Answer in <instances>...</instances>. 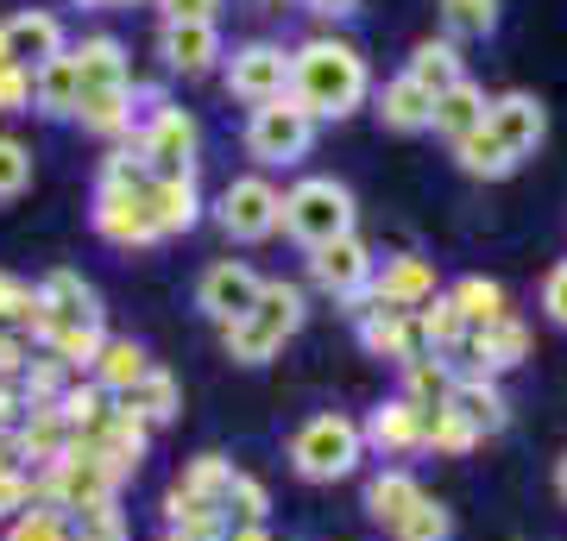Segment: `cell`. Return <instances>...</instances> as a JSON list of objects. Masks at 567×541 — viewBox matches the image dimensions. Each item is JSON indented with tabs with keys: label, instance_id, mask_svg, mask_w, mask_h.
I'll return each instance as SVG.
<instances>
[{
	"label": "cell",
	"instance_id": "cell-1",
	"mask_svg": "<svg viewBox=\"0 0 567 541\" xmlns=\"http://www.w3.org/2000/svg\"><path fill=\"white\" fill-rule=\"evenodd\" d=\"M290 95L303 101L316 121H347L360 114L365 95H372V70H365L360 44L334 39V32H316L290 51Z\"/></svg>",
	"mask_w": 567,
	"mask_h": 541
},
{
	"label": "cell",
	"instance_id": "cell-2",
	"mask_svg": "<svg viewBox=\"0 0 567 541\" xmlns=\"http://www.w3.org/2000/svg\"><path fill=\"white\" fill-rule=\"evenodd\" d=\"M303 315H309L303 283H284V278L265 283L259 302H252L240 321H227V327H221V353L234 365H271L284 353V341H297Z\"/></svg>",
	"mask_w": 567,
	"mask_h": 541
},
{
	"label": "cell",
	"instance_id": "cell-3",
	"mask_svg": "<svg viewBox=\"0 0 567 541\" xmlns=\"http://www.w3.org/2000/svg\"><path fill=\"white\" fill-rule=\"evenodd\" d=\"M365 460V428L341 409H322L309 416L297 435H290V472L309 485H334V479H353Z\"/></svg>",
	"mask_w": 567,
	"mask_h": 541
},
{
	"label": "cell",
	"instance_id": "cell-4",
	"mask_svg": "<svg viewBox=\"0 0 567 541\" xmlns=\"http://www.w3.org/2000/svg\"><path fill=\"white\" fill-rule=\"evenodd\" d=\"M353 221H360V208H353V189H347V183H334V177H297L290 189H284V233L303 246V252L347 240Z\"/></svg>",
	"mask_w": 567,
	"mask_h": 541
},
{
	"label": "cell",
	"instance_id": "cell-5",
	"mask_svg": "<svg viewBox=\"0 0 567 541\" xmlns=\"http://www.w3.org/2000/svg\"><path fill=\"white\" fill-rule=\"evenodd\" d=\"M316 133H322V121L297 95H284V101H265V107L246 114L240 145L259 170H290V164H303L316 152Z\"/></svg>",
	"mask_w": 567,
	"mask_h": 541
},
{
	"label": "cell",
	"instance_id": "cell-6",
	"mask_svg": "<svg viewBox=\"0 0 567 541\" xmlns=\"http://www.w3.org/2000/svg\"><path fill=\"white\" fill-rule=\"evenodd\" d=\"M208 221L221 227L234 246H265L271 233H284V189L265 170L227 177L221 196L208 201Z\"/></svg>",
	"mask_w": 567,
	"mask_h": 541
},
{
	"label": "cell",
	"instance_id": "cell-7",
	"mask_svg": "<svg viewBox=\"0 0 567 541\" xmlns=\"http://www.w3.org/2000/svg\"><path fill=\"white\" fill-rule=\"evenodd\" d=\"M39 479V503H51V510H63V517H76V510H95V503H114L121 498V472L95 454V447H70L58 466H44V472H32Z\"/></svg>",
	"mask_w": 567,
	"mask_h": 541
},
{
	"label": "cell",
	"instance_id": "cell-8",
	"mask_svg": "<svg viewBox=\"0 0 567 541\" xmlns=\"http://www.w3.org/2000/svg\"><path fill=\"white\" fill-rule=\"evenodd\" d=\"M221 89L246 107H265V101L290 95V51L278 39H246L221 58Z\"/></svg>",
	"mask_w": 567,
	"mask_h": 541
},
{
	"label": "cell",
	"instance_id": "cell-9",
	"mask_svg": "<svg viewBox=\"0 0 567 541\" xmlns=\"http://www.w3.org/2000/svg\"><path fill=\"white\" fill-rule=\"evenodd\" d=\"M372 271H379V259H372V246H365L360 233H347V240L309 252V283H316L322 296L347 302V315H360L365 302H372Z\"/></svg>",
	"mask_w": 567,
	"mask_h": 541
},
{
	"label": "cell",
	"instance_id": "cell-10",
	"mask_svg": "<svg viewBox=\"0 0 567 541\" xmlns=\"http://www.w3.org/2000/svg\"><path fill=\"white\" fill-rule=\"evenodd\" d=\"M89 221L102 233L107 246H121V252H145V246H158V221H152V201L145 189H102L95 183V201H89Z\"/></svg>",
	"mask_w": 567,
	"mask_h": 541
},
{
	"label": "cell",
	"instance_id": "cell-11",
	"mask_svg": "<svg viewBox=\"0 0 567 541\" xmlns=\"http://www.w3.org/2000/svg\"><path fill=\"white\" fill-rule=\"evenodd\" d=\"M221 58H227V44L215 20H158V63L171 76H183V82L215 76Z\"/></svg>",
	"mask_w": 567,
	"mask_h": 541
},
{
	"label": "cell",
	"instance_id": "cell-12",
	"mask_svg": "<svg viewBox=\"0 0 567 541\" xmlns=\"http://www.w3.org/2000/svg\"><path fill=\"white\" fill-rule=\"evenodd\" d=\"M140 152L152 158V177H183V170H196V158H203V121L171 101L158 121L140 133Z\"/></svg>",
	"mask_w": 567,
	"mask_h": 541
},
{
	"label": "cell",
	"instance_id": "cell-13",
	"mask_svg": "<svg viewBox=\"0 0 567 541\" xmlns=\"http://www.w3.org/2000/svg\"><path fill=\"white\" fill-rule=\"evenodd\" d=\"M259 290H265V278L246 259H215L203 278H196V309H203L215 327H227V321H240L246 309L259 302Z\"/></svg>",
	"mask_w": 567,
	"mask_h": 541
},
{
	"label": "cell",
	"instance_id": "cell-14",
	"mask_svg": "<svg viewBox=\"0 0 567 541\" xmlns=\"http://www.w3.org/2000/svg\"><path fill=\"white\" fill-rule=\"evenodd\" d=\"M435 296H442V278H435V259H423V252H391L372 271V302L379 309H410L416 315Z\"/></svg>",
	"mask_w": 567,
	"mask_h": 541
},
{
	"label": "cell",
	"instance_id": "cell-15",
	"mask_svg": "<svg viewBox=\"0 0 567 541\" xmlns=\"http://www.w3.org/2000/svg\"><path fill=\"white\" fill-rule=\"evenodd\" d=\"M70 321H102V296H95V283L58 264V271H44L39 283V321H32V341H44L51 327H70Z\"/></svg>",
	"mask_w": 567,
	"mask_h": 541
},
{
	"label": "cell",
	"instance_id": "cell-16",
	"mask_svg": "<svg viewBox=\"0 0 567 541\" xmlns=\"http://www.w3.org/2000/svg\"><path fill=\"white\" fill-rule=\"evenodd\" d=\"M353 334H360L365 360L410 365V360H423V353H429L423 334H416V315H410V309H379V302H365L360 315H353Z\"/></svg>",
	"mask_w": 567,
	"mask_h": 541
},
{
	"label": "cell",
	"instance_id": "cell-17",
	"mask_svg": "<svg viewBox=\"0 0 567 541\" xmlns=\"http://www.w3.org/2000/svg\"><path fill=\"white\" fill-rule=\"evenodd\" d=\"M486 126L505 139V152H517V158H536L548 139V107L529 89H505V95H492L486 107Z\"/></svg>",
	"mask_w": 567,
	"mask_h": 541
},
{
	"label": "cell",
	"instance_id": "cell-18",
	"mask_svg": "<svg viewBox=\"0 0 567 541\" xmlns=\"http://www.w3.org/2000/svg\"><path fill=\"white\" fill-rule=\"evenodd\" d=\"M466 372H486V378H505V372H517V365L529 360V327L517 315L505 321H486V327H473L461 346Z\"/></svg>",
	"mask_w": 567,
	"mask_h": 541
},
{
	"label": "cell",
	"instance_id": "cell-19",
	"mask_svg": "<svg viewBox=\"0 0 567 541\" xmlns=\"http://www.w3.org/2000/svg\"><path fill=\"white\" fill-rule=\"evenodd\" d=\"M360 428H365V447H379V454H423L429 409H423V403H410L404 391H398V397H385L372 416L360 422Z\"/></svg>",
	"mask_w": 567,
	"mask_h": 541
},
{
	"label": "cell",
	"instance_id": "cell-20",
	"mask_svg": "<svg viewBox=\"0 0 567 541\" xmlns=\"http://www.w3.org/2000/svg\"><path fill=\"white\" fill-rule=\"evenodd\" d=\"M152 435H158V428H152L133 403H114V416L102 422V435H95V441H82V447H95L121 479H133V472L145 466V454H152Z\"/></svg>",
	"mask_w": 567,
	"mask_h": 541
},
{
	"label": "cell",
	"instance_id": "cell-21",
	"mask_svg": "<svg viewBox=\"0 0 567 541\" xmlns=\"http://www.w3.org/2000/svg\"><path fill=\"white\" fill-rule=\"evenodd\" d=\"M145 201H152V221H158L164 240H177V233H189V227H203V215H208L203 177H196V170H183V177H152Z\"/></svg>",
	"mask_w": 567,
	"mask_h": 541
},
{
	"label": "cell",
	"instance_id": "cell-22",
	"mask_svg": "<svg viewBox=\"0 0 567 541\" xmlns=\"http://www.w3.org/2000/svg\"><path fill=\"white\" fill-rule=\"evenodd\" d=\"M70 39H63V20L58 13H44V7H20L13 20H7V58L25 63V70H44L51 58H63Z\"/></svg>",
	"mask_w": 567,
	"mask_h": 541
},
{
	"label": "cell",
	"instance_id": "cell-23",
	"mask_svg": "<svg viewBox=\"0 0 567 541\" xmlns=\"http://www.w3.org/2000/svg\"><path fill=\"white\" fill-rule=\"evenodd\" d=\"M13 447H20L25 472H44V466H58L63 454L76 447V435H70V422H63L58 403H51V409H25V422L13 428Z\"/></svg>",
	"mask_w": 567,
	"mask_h": 541
},
{
	"label": "cell",
	"instance_id": "cell-24",
	"mask_svg": "<svg viewBox=\"0 0 567 541\" xmlns=\"http://www.w3.org/2000/svg\"><path fill=\"white\" fill-rule=\"evenodd\" d=\"M447 403H454V409H461V416L473 422L480 435H498V428L511 422V397H505V384L486 378V372H466V365L454 372V391H447Z\"/></svg>",
	"mask_w": 567,
	"mask_h": 541
},
{
	"label": "cell",
	"instance_id": "cell-25",
	"mask_svg": "<svg viewBox=\"0 0 567 541\" xmlns=\"http://www.w3.org/2000/svg\"><path fill=\"white\" fill-rule=\"evenodd\" d=\"M32 107L44 121H76L82 107V70H76V51L51 58L44 70H32Z\"/></svg>",
	"mask_w": 567,
	"mask_h": 541
},
{
	"label": "cell",
	"instance_id": "cell-26",
	"mask_svg": "<svg viewBox=\"0 0 567 541\" xmlns=\"http://www.w3.org/2000/svg\"><path fill=\"white\" fill-rule=\"evenodd\" d=\"M145 372H152V353H145L133 334H107V346L95 353V365H89V378L102 384L107 397H133Z\"/></svg>",
	"mask_w": 567,
	"mask_h": 541
},
{
	"label": "cell",
	"instance_id": "cell-27",
	"mask_svg": "<svg viewBox=\"0 0 567 541\" xmlns=\"http://www.w3.org/2000/svg\"><path fill=\"white\" fill-rule=\"evenodd\" d=\"M423 498H429L423 479L404 472V466H385V472H372V479H365V517L379 522L385 535H391V522L404 517V510H416Z\"/></svg>",
	"mask_w": 567,
	"mask_h": 541
},
{
	"label": "cell",
	"instance_id": "cell-28",
	"mask_svg": "<svg viewBox=\"0 0 567 541\" xmlns=\"http://www.w3.org/2000/svg\"><path fill=\"white\" fill-rule=\"evenodd\" d=\"M76 126L95 133V139H133V82L126 89H82V107H76Z\"/></svg>",
	"mask_w": 567,
	"mask_h": 541
},
{
	"label": "cell",
	"instance_id": "cell-29",
	"mask_svg": "<svg viewBox=\"0 0 567 541\" xmlns=\"http://www.w3.org/2000/svg\"><path fill=\"white\" fill-rule=\"evenodd\" d=\"M372 114L385 121V133H429V126H435V95L416 89L410 76H391L385 89H379V107H372Z\"/></svg>",
	"mask_w": 567,
	"mask_h": 541
},
{
	"label": "cell",
	"instance_id": "cell-30",
	"mask_svg": "<svg viewBox=\"0 0 567 541\" xmlns=\"http://www.w3.org/2000/svg\"><path fill=\"white\" fill-rule=\"evenodd\" d=\"M486 107H492V95L466 76V82H454L447 95H435V126H429V133H442L447 145H461L466 133H480V126H486Z\"/></svg>",
	"mask_w": 567,
	"mask_h": 541
},
{
	"label": "cell",
	"instance_id": "cell-31",
	"mask_svg": "<svg viewBox=\"0 0 567 541\" xmlns=\"http://www.w3.org/2000/svg\"><path fill=\"white\" fill-rule=\"evenodd\" d=\"M164 529L183 535V541H227L234 535V517H227L221 503H196L171 485V491H164Z\"/></svg>",
	"mask_w": 567,
	"mask_h": 541
},
{
	"label": "cell",
	"instance_id": "cell-32",
	"mask_svg": "<svg viewBox=\"0 0 567 541\" xmlns=\"http://www.w3.org/2000/svg\"><path fill=\"white\" fill-rule=\"evenodd\" d=\"M76 51V70H82V89H126L133 82V63H126V44L114 32H89Z\"/></svg>",
	"mask_w": 567,
	"mask_h": 541
},
{
	"label": "cell",
	"instance_id": "cell-33",
	"mask_svg": "<svg viewBox=\"0 0 567 541\" xmlns=\"http://www.w3.org/2000/svg\"><path fill=\"white\" fill-rule=\"evenodd\" d=\"M404 76L416 82V89H429V95H447L454 82H466V58L454 39H423L416 51H410Z\"/></svg>",
	"mask_w": 567,
	"mask_h": 541
},
{
	"label": "cell",
	"instance_id": "cell-34",
	"mask_svg": "<svg viewBox=\"0 0 567 541\" xmlns=\"http://www.w3.org/2000/svg\"><path fill=\"white\" fill-rule=\"evenodd\" d=\"M58 416L70 422V435H76V441H95V435H102V422L114 416V397H107L95 378H70V391L58 397Z\"/></svg>",
	"mask_w": 567,
	"mask_h": 541
},
{
	"label": "cell",
	"instance_id": "cell-35",
	"mask_svg": "<svg viewBox=\"0 0 567 541\" xmlns=\"http://www.w3.org/2000/svg\"><path fill=\"white\" fill-rule=\"evenodd\" d=\"M416 334H423L429 353H442V360H461V346H466V334H473V327H466V315L454 309V296L442 290L435 302H423V309H416Z\"/></svg>",
	"mask_w": 567,
	"mask_h": 541
},
{
	"label": "cell",
	"instance_id": "cell-36",
	"mask_svg": "<svg viewBox=\"0 0 567 541\" xmlns=\"http://www.w3.org/2000/svg\"><path fill=\"white\" fill-rule=\"evenodd\" d=\"M454 164H461L466 177H486V183H505L511 170H517V152H505V139L492 133V126H480V133H466L461 145H454Z\"/></svg>",
	"mask_w": 567,
	"mask_h": 541
},
{
	"label": "cell",
	"instance_id": "cell-37",
	"mask_svg": "<svg viewBox=\"0 0 567 541\" xmlns=\"http://www.w3.org/2000/svg\"><path fill=\"white\" fill-rule=\"evenodd\" d=\"M447 296H454V309L466 315V327H486V321H505L511 315V290L498 278H480V271H473V278H461Z\"/></svg>",
	"mask_w": 567,
	"mask_h": 541
},
{
	"label": "cell",
	"instance_id": "cell-38",
	"mask_svg": "<svg viewBox=\"0 0 567 541\" xmlns=\"http://www.w3.org/2000/svg\"><path fill=\"white\" fill-rule=\"evenodd\" d=\"M39 346L51 353V360H63L70 372H89V365H95V353L107 346V327H102V321H70V327H51Z\"/></svg>",
	"mask_w": 567,
	"mask_h": 541
},
{
	"label": "cell",
	"instance_id": "cell-39",
	"mask_svg": "<svg viewBox=\"0 0 567 541\" xmlns=\"http://www.w3.org/2000/svg\"><path fill=\"white\" fill-rule=\"evenodd\" d=\"M234 472H240V466L227 460V454H196V460L177 472V491L183 498H196V503H221L227 510V485H234Z\"/></svg>",
	"mask_w": 567,
	"mask_h": 541
},
{
	"label": "cell",
	"instance_id": "cell-40",
	"mask_svg": "<svg viewBox=\"0 0 567 541\" xmlns=\"http://www.w3.org/2000/svg\"><path fill=\"white\" fill-rule=\"evenodd\" d=\"M398 372H404V397H410V403H423V409H442L447 391H454V372H461V365L442 360V353H423V360L398 365Z\"/></svg>",
	"mask_w": 567,
	"mask_h": 541
},
{
	"label": "cell",
	"instance_id": "cell-41",
	"mask_svg": "<svg viewBox=\"0 0 567 541\" xmlns=\"http://www.w3.org/2000/svg\"><path fill=\"white\" fill-rule=\"evenodd\" d=\"M114 403H133V409L152 422V428H164V422H177V416H183V384L171 378L164 365H152V372L140 378V391H133V397H114Z\"/></svg>",
	"mask_w": 567,
	"mask_h": 541
},
{
	"label": "cell",
	"instance_id": "cell-42",
	"mask_svg": "<svg viewBox=\"0 0 567 541\" xmlns=\"http://www.w3.org/2000/svg\"><path fill=\"white\" fill-rule=\"evenodd\" d=\"M486 441L473 422L454 409V403H442V409H429V441H423V454H442V460H466L473 447Z\"/></svg>",
	"mask_w": 567,
	"mask_h": 541
},
{
	"label": "cell",
	"instance_id": "cell-43",
	"mask_svg": "<svg viewBox=\"0 0 567 541\" xmlns=\"http://www.w3.org/2000/svg\"><path fill=\"white\" fill-rule=\"evenodd\" d=\"M70 378H76V372H70L63 360L39 353V360H32V365L20 372V397H25V409H51V403H58L63 391H70Z\"/></svg>",
	"mask_w": 567,
	"mask_h": 541
},
{
	"label": "cell",
	"instance_id": "cell-44",
	"mask_svg": "<svg viewBox=\"0 0 567 541\" xmlns=\"http://www.w3.org/2000/svg\"><path fill=\"white\" fill-rule=\"evenodd\" d=\"M95 183H102V189H152V158L140 152V139L114 145L102 158V170H95Z\"/></svg>",
	"mask_w": 567,
	"mask_h": 541
},
{
	"label": "cell",
	"instance_id": "cell-45",
	"mask_svg": "<svg viewBox=\"0 0 567 541\" xmlns=\"http://www.w3.org/2000/svg\"><path fill=\"white\" fill-rule=\"evenodd\" d=\"M442 25L447 39H492L498 32V0H442Z\"/></svg>",
	"mask_w": 567,
	"mask_h": 541
},
{
	"label": "cell",
	"instance_id": "cell-46",
	"mask_svg": "<svg viewBox=\"0 0 567 541\" xmlns=\"http://www.w3.org/2000/svg\"><path fill=\"white\" fill-rule=\"evenodd\" d=\"M70 541H133V522H126L121 498L95 503V510H76L70 517Z\"/></svg>",
	"mask_w": 567,
	"mask_h": 541
},
{
	"label": "cell",
	"instance_id": "cell-47",
	"mask_svg": "<svg viewBox=\"0 0 567 541\" xmlns=\"http://www.w3.org/2000/svg\"><path fill=\"white\" fill-rule=\"evenodd\" d=\"M447 535H454V517L435 498H423L416 510H404V517L391 522V541H447Z\"/></svg>",
	"mask_w": 567,
	"mask_h": 541
},
{
	"label": "cell",
	"instance_id": "cell-48",
	"mask_svg": "<svg viewBox=\"0 0 567 541\" xmlns=\"http://www.w3.org/2000/svg\"><path fill=\"white\" fill-rule=\"evenodd\" d=\"M0 541H70V517L51 510V503H32L25 517H13L0 529Z\"/></svg>",
	"mask_w": 567,
	"mask_h": 541
},
{
	"label": "cell",
	"instance_id": "cell-49",
	"mask_svg": "<svg viewBox=\"0 0 567 541\" xmlns=\"http://www.w3.org/2000/svg\"><path fill=\"white\" fill-rule=\"evenodd\" d=\"M32 321H39V283H20L0 271V327H20L32 341Z\"/></svg>",
	"mask_w": 567,
	"mask_h": 541
},
{
	"label": "cell",
	"instance_id": "cell-50",
	"mask_svg": "<svg viewBox=\"0 0 567 541\" xmlns=\"http://www.w3.org/2000/svg\"><path fill=\"white\" fill-rule=\"evenodd\" d=\"M32 189V145L0 133V201H20Z\"/></svg>",
	"mask_w": 567,
	"mask_h": 541
},
{
	"label": "cell",
	"instance_id": "cell-51",
	"mask_svg": "<svg viewBox=\"0 0 567 541\" xmlns=\"http://www.w3.org/2000/svg\"><path fill=\"white\" fill-rule=\"evenodd\" d=\"M227 517L234 522H265L271 517V491H265L252 472H234V485H227Z\"/></svg>",
	"mask_w": 567,
	"mask_h": 541
},
{
	"label": "cell",
	"instance_id": "cell-52",
	"mask_svg": "<svg viewBox=\"0 0 567 541\" xmlns=\"http://www.w3.org/2000/svg\"><path fill=\"white\" fill-rule=\"evenodd\" d=\"M32 503H39V479H32L25 466H7V472H0V529L13 517H25Z\"/></svg>",
	"mask_w": 567,
	"mask_h": 541
},
{
	"label": "cell",
	"instance_id": "cell-53",
	"mask_svg": "<svg viewBox=\"0 0 567 541\" xmlns=\"http://www.w3.org/2000/svg\"><path fill=\"white\" fill-rule=\"evenodd\" d=\"M0 114H32V70L0 63Z\"/></svg>",
	"mask_w": 567,
	"mask_h": 541
},
{
	"label": "cell",
	"instance_id": "cell-54",
	"mask_svg": "<svg viewBox=\"0 0 567 541\" xmlns=\"http://www.w3.org/2000/svg\"><path fill=\"white\" fill-rule=\"evenodd\" d=\"M543 315L555 321V327H567V259L543 278Z\"/></svg>",
	"mask_w": 567,
	"mask_h": 541
},
{
	"label": "cell",
	"instance_id": "cell-55",
	"mask_svg": "<svg viewBox=\"0 0 567 541\" xmlns=\"http://www.w3.org/2000/svg\"><path fill=\"white\" fill-rule=\"evenodd\" d=\"M158 7V20H215L221 13V0H152Z\"/></svg>",
	"mask_w": 567,
	"mask_h": 541
},
{
	"label": "cell",
	"instance_id": "cell-56",
	"mask_svg": "<svg viewBox=\"0 0 567 541\" xmlns=\"http://www.w3.org/2000/svg\"><path fill=\"white\" fill-rule=\"evenodd\" d=\"M303 7L316 20H353V13H360V0H303Z\"/></svg>",
	"mask_w": 567,
	"mask_h": 541
},
{
	"label": "cell",
	"instance_id": "cell-57",
	"mask_svg": "<svg viewBox=\"0 0 567 541\" xmlns=\"http://www.w3.org/2000/svg\"><path fill=\"white\" fill-rule=\"evenodd\" d=\"M227 541H278V535H271L265 522H234V535H227Z\"/></svg>",
	"mask_w": 567,
	"mask_h": 541
},
{
	"label": "cell",
	"instance_id": "cell-58",
	"mask_svg": "<svg viewBox=\"0 0 567 541\" xmlns=\"http://www.w3.org/2000/svg\"><path fill=\"white\" fill-rule=\"evenodd\" d=\"M7 466H20V447H13V435H7V428H0V472H7Z\"/></svg>",
	"mask_w": 567,
	"mask_h": 541
},
{
	"label": "cell",
	"instance_id": "cell-59",
	"mask_svg": "<svg viewBox=\"0 0 567 541\" xmlns=\"http://www.w3.org/2000/svg\"><path fill=\"white\" fill-rule=\"evenodd\" d=\"M76 7H95V13H114V7H140V0H76Z\"/></svg>",
	"mask_w": 567,
	"mask_h": 541
},
{
	"label": "cell",
	"instance_id": "cell-60",
	"mask_svg": "<svg viewBox=\"0 0 567 541\" xmlns=\"http://www.w3.org/2000/svg\"><path fill=\"white\" fill-rule=\"evenodd\" d=\"M555 498L567 503V454H561V460H555Z\"/></svg>",
	"mask_w": 567,
	"mask_h": 541
},
{
	"label": "cell",
	"instance_id": "cell-61",
	"mask_svg": "<svg viewBox=\"0 0 567 541\" xmlns=\"http://www.w3.org/2000/svg\"><path fill=\"white\" fill-rule=\"evenodd\" d=\"M0 63H13V58H7V20H0Z\"/></svg>",
	"mask_w": 567,
	"mask_h": 541
},
{
	"label": "cell",
	"instance_id": "cell-62",
	"mask_svg": "<svg viewBox=\"0 0 567 541\" xmlns=\"http://www.w3.org/2000/svg\"><path fill=\"white\" fill-rule=\"evenodd\" d=\"M164 541H183V535H171V529H164Z\"/></svg>",
	"mask_w": 567,
	"mask_h": 541
},
{
	"label": "cell",
	"instance_id": "cell-63",
	"mask_svg": "<svg viewBox=\"0 0 567 541\" xmlns=\"http://www.w3.org/2000/svg\"><path fill=\"white\" fill-rule=\"evenodd\" d=\"M0 384H7V378H0Z\"/></svg>",
	"mask_w": 567,
	"mask_h": 541
}]
</instances>
